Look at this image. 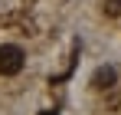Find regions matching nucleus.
Masks as SVG:
<instances>
[{"label":"nucleus","mask_w":121,"mask_h":115,"mask_svg":"<svg viewBox=\"0 0 121 115\" xmlns=\"http://www.w3.org/2000/svg\"><path fill=\"white\" fill-rule=\"evenodd\" d=\"M26 66V53L17 43H3L0 46V76H17Z\"/></svg>","instance_id":"obj_1"},{"label":"nucleus","mask_w":121,"mask_h":115,"mask_svg":"<svg viewBox=\"0 0 121 115\" xmlns=\"http://www.w3.org/2000/svg\"><path fill=\"white\" fill-rule=\"evenodd\" d=\"M115 79H118L115 66H98V69H95V76H92V86H95V89H111V86H115Z\"/></svg>","instance_id":"obj_2"},{"label":"nucleus","mask_w":121,"mask_h":115,"mask_svg":"<svg viewBox=\"0 0 121 115\" xmlns=\"http://www.w3.org/2000/svg\"><path fill=\"white\" fill-rule=\"evenodd\" d=\"M105 13H108V17H118V13H121V3H118V0H105Z\"/></svg>","instance_id":"obj_3"},{"label":"nucleus","mask_w":121,"mask_h":115,"mask_svg":"<svg viewBox=\"0 0 121 115\" xmlns=\"http://www.w3.org/2000/svg\"><path fill=\"white\" fill-rule=\"evenodd\" d=\"M39 115H59V112H52V109H43V112Z\"/></svg>","instance_id":"obj_4"}]
</instances>
